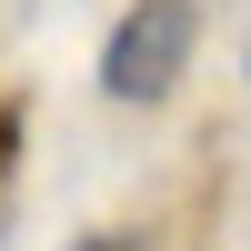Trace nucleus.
I'll return each instance as SVG.
<instances>
[{"label":"nucleus","instance_id":"1","mask_svg":"<svg viewBox=\"0 0 251 251\" xmlns=\"http://www.w3.org/2000/svg\"><path fill=\"white\" fill-rule=\"evenodd\" d=\"M191 40H201L191 0H141V10H121L111 50H100V91L111 100H171L181 71H191Z\"/></svg>","mask_w":251,"mask_h":251},{"label":"nucleus","instance_id":"2","mask_svg":"<svg viewBox=\"0 0 251 251\" xmlns=\"http://www.w3.org/2000/svg\"><path fill=\"white\" fill-rule=\"evenodd\" d=\"M71 251H141L131 231H91V241H71Z\"/></svg>","mask_w":251,"mask_h":251}]
</instances>
